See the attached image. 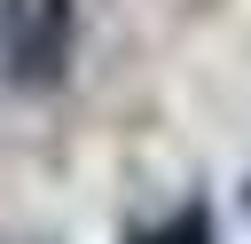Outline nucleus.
<instances>
[{"instance_id": "obj_1", "label": "nucleus", "mask_w": 251, "mask_h": 244, "mask_svg": "<svg viewBox=\"0 0 251 244\" xmlns=\"http://www.w3.org/2000/svg\"><path fill=\"white\" fill-rule=\"evenodd\" d=\"M78 55V0H0V79L16 94L63 87Z\"/></svg>"}]
</instances>
